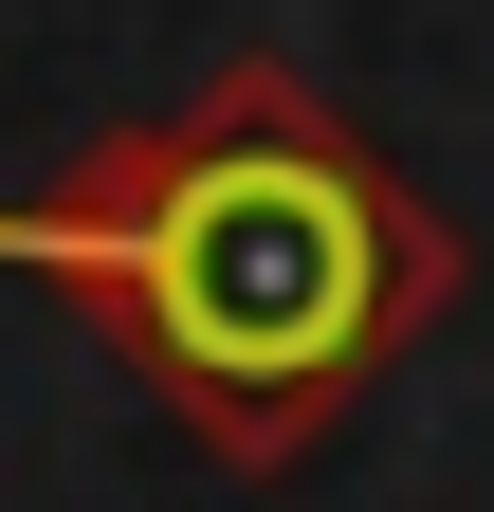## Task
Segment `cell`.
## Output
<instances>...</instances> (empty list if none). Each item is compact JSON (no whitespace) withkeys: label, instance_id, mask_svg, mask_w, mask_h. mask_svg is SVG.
Listing matches in <instances>:
<instances>
[{"label":"cell","instance_id":"1","mask_svg":"<svg viewBox=\"0 0 494 512\" xmlns=\"http://www.w3.org/2000/svg\"><path fill=\"white\" fill-rule=\"evenodd\" d=\"M0 275L74 293L220 476H293L458 311L476 256L293 55H220L183 110L0 202Z\"/></svg>","mask_w":494,"mask_h":512}]
</instances>
